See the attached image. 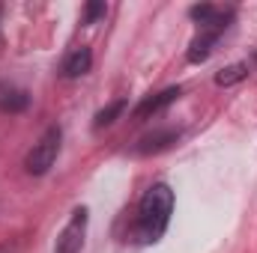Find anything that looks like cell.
Masks as SVG:
<instances>
[{"instance_id": "cell-9", "label": "cell", "mask_w": 257, "mask_h": 253, "mask_svg": "<svg viewBox=\"0 0 257 253\" xmlns=\"http://www.w3.org/2000/svg\"><path fill=\"white\" fill-rule=\"evenodd\" d=\"M248 72H251L248 63H233V66H227V68H221V72L215 74V84H218V86H233V84L245 80Z\"/></svg>"}, {"instance_id": "cell-6", "label": "cell", "mask_w": 257, "mask_h": 253, "mask_svg": "<svg viewBox=\"0 0 257 253\" xmlns=\"http://www.w3.org/2000/svg\"><path fill=\"white\" fill-rule=\"evenodd\" d=\"M90 66H93V54H90V48H78V51L69 54V60L63 63V74L66 78H81V74L90 72Z\"/></svg>"}, {"instance_id": "cell-1", "label": "cell", "mask_w": 257, "mask_h": 253, "mask_svg": "<svg viewBox=\"0 0 257 253\" xmlns=\"http://www.w3.org/2000/svg\"><path fill=\"white\" fill-rule=\"evenodd\" d=\"M171 212H174V190L168 185H153L138 206V238L144 244L159 242L171 224Z\"/></svg>"}, {"instance_id": "cell-10", "label": "cell", "mask_w": 257, "mask_h": 253, "mask_svg": "<svg viewBox=\"0 0 257 253\" xmlns=\"http://www.w3.org/2000/svg\"><path fill=\"white\" fill-rule=\"evenodd\" d=\"M126 110V98H117V102H111L108 108H102L99 114H96V122H93V128H105V126H111L120 114Z\"/></svg>"}, {"instance_id": "cell-11", "label": "cell", "mask_w": 257, "mask_h": 253, "mask_svg": "<svg viewBox=\"0 0 257 253\" xmlns=\"http://www.w3.org/2000/svg\"><path fill=\"white\" fill-rule=\"evenodd\" d=\"M99 15H105V3H87V12H84V24H93Z\"/></svg>"}, {"instance_id": "cell-7", "label": "cell", "mask_w": 257, "mask_h": 253, "mask_svg": "<svg viewBox=\"0 0 257 253\" xmlns=\"http://www.w3.org/2000/svg\"><path fill=\"white\" fill-rule=\"evenodd\" d=\"M215 42H218V36H215V33L200 30V33L194 36L192 48H189V60H192V63H203V60L212 54V45H215Z\"/></svg>"}, {"instance_id": "cell-3", "label": "cell", "mask_w": 257, "mask_h": 253, "mask_svg": "<svg viewBox=\"0 0 257 253\" xmlns=\"http://www.w3.org/2000/svg\"><path fill=\"white\" fill-rule=\"evenodd\" d=\"M87 208H75L69 224L63 226V232L57 236V244H54V253H81L84 248V238H87Z\"/></svg>"}, {"instance_id": "cell-2", "label": "cell", "mask_w": 257, "mask_h": 253, "mask_svg": "<svg viewBox=\"0 0 257 253\" xmlns=\"http://www.w3.org/2000/svg\"><path fill=\"white\" fill-rule=\"evenodd\" d=\"M60 128L51 126L36 143H33V149L27 152V158H24V167H27V173L30 176H42V173H48L51 170V164L57 161V152H60Z\"/></svg>"}, {"instance_id": "cell-8", "label": "cell", "mask_w": 257, "mask_h": 253, "mask_svg": "<svg viewBox=\"0 0 257 253\" xmlns=\"http://www.w3.org/2000/svg\"><path fill=\"white\" fill-rule=\"evenodd\" d=\"M174 140H177V131H159V134H150V137H144V140H141V146H135V152H138V155L159 152V149L171 146Z\"/></svg>"}, {"instance_id": "cell-4", "label": "cell", "mask_w": 257, "mask_h": 253, "mask_svg": "<svg viewBox=\"0 0 257 253\" xmlns=\"http://www.w3.org/2000/svg\"><path fill=\"white\" fill-rule=\"evenodd\" d=\"M180 96H183V90H180V86H168V90H162L159 96L144 98V102L138 104V110H135V120H138V122H144V120H150V116L162 114V110H165L168 104H174Z\"/></svg>"}, {"instance_id": "cell-5", "label": "cell", "mask_w": 257, "mask_h": 253, "mask_svg": "<svg viewBox=\"0 0 257 253\" xmlns=\"http://www.w3.org/2000/svg\"><path fill=\"white\" fill-rule=\"evenodd\" d=\"M27 104H30V96L21 86L0 80V110L3 114H21V110H27Z\"/></svg>"}]
</instances>
